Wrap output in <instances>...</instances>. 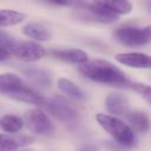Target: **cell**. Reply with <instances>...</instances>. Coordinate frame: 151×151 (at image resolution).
I'll list each match as a JSON object with an SVG mask.
<instances>
[{"label":"cell","mask_w":151,"mask_h":151,"mask_svg":"<svg viewBox=\"0 0 151 151\" xmlns=\"http://www.w3.org/2000/svg\"><path fill=\"white\" fill-rule=\"evenodd\" d=\"M15 67L20 73H22L31 83H33L38 87L47 88L51 86L52 79L47 71L35 66H29V65H15Z\"/></svg>","instance_id":"ba28073f"},{"label":"cell","mask_w":151,"mask_h":151,"mask_svg":"<svg viewBox=\"0 0 151 151\" xmlns=\"http://www.w3.org/2000/svg\"><path fill=\"white\" fill-rule=\"evenodd\" d=\"M113 35L117 41L130 47L143 46L151 41V31L149 26L142 28V27L125 25L118 27L113 32Z\"/></svg>","instance_id":"277c9868"},{"label":"cell","mask_w":151,"mask_h":151,"mask_svg":"<svg viewBox=\"0 0 151 151\" xmlns=\"http://www.w3.org/2000/svg\"><path fill=\"white\" fill-rule=\"evenodd\" d=\"M0 126H1V130L4 132L15 133V132H18V131L21 130V127H22V120H21V118L17 117V116L7 114V116H4L1 118Z\"/></svg>","instance_id":"d6986e66"},{"label":"cell","mask_w":151,"mask_h":151,"mask_svg":"<svg viewBox=\"0 0 151 151\" xmlns=\"http://www.w3.org/2000/svg\"><path fill=\"white\" fill-rule=\"evenodd\" d=\"M20 146L19 140L15 138H12L9 136H6L5 133L1 134V151H9V150H17Z\"/></svg>","instance_id":"44dd1931"},{"label":"cell","mask_w":151,"mask_h":151,"mask_svg":"<svg viewBox=\"0 0 151 151\" xmlns=\"http://www.w3.org/2000/svg\"><path fill=\"white\" fill-rule=\"evenodd\" d=\"M51 54L63 61H68L72 64H84L87 61L86 52L78 50V48H70V50H54L51 51Z\"/></svg>","instance_id":"7c38bea8"},{"label":"cell","mask_w":151,"mask_h":151,"mask_svg":"<svg viewBox=\"0 0 151 151\" xmlns=\"http://www.w3.org/2000/svg\"><path fill=\"white\" fill-rule=\"evenodd\" d=\"M45 55V50L41 45L33 41H20L17 42L13 57L22 61H37Z\"/></svg>","instance_id":"52a82bcc"},{"label":"cell","mask_w":151,"mask_h":151,"mask_svg":"<svg viewBox=\"0 0 151 151\" xmlns=\"http://www.w3.org/2000/svg\"><path fill=\"white\" fill-rule=\"evenodd\" d=\"M47 113L53 116L55 119L60 120L61 123L68 125V126H74L80 122V116L77 112V110L65 99L57 97V98H48L45 99L41 103V105Z\"/></svg>","instance_id":"3957f363"},{"label":"cell","mask_w":151,"mask_h":151,"mask_svg":"<svg viewBox=\"0 0 151 151\" xmlns=\"http://www.w3.org/2000/svg\"><path fill=\"white\" fill-rule=\"evenodd\" d=\"M130 87L136 91L137 93H139L150 105H151V87L145 85V84H140V83H131Z\"/></svg>","instance_id":"ffe728a7"},{"label":"cell","mask_w":151,"mask_h":151,"mask_svg":"<svg viewBox=\"0 0 151 151\" xmlns=\"http://www.w3.org/2000/svg\"><path fill=\"white\" fill-rule=\"evenodd\" d=\"M58 87L61 92H64L65 94L77 99V100H84L86 98L85 92L73 81H71L70 79L66 78H60L58 80Z\"/></svg>","instance_id":"2e32d148"},{"label":"cell","mask_w":151,"mask_h":151,"mask_svg":"<svg viewBox=\"0 0 151 151\" xmlns=\"http://www.w3.org/2000/svg\"><path fill=\"white\" fill-rule=\"evenodd\" d=\"M24 118L27 124V127L35 134L51 136L54 131V126L50 120V118L47 117V114L39 109H33L27 111Z\"/></svg>","instance_id":"8992f818"},{"label":"cell","mask_w":151,"mask_h":151,"mask_svg":"<svg viewBox=\"0 0 151 151\" xmlns=\"http://www.w3.org/2000/svg\"><path fill=\"white\" fill-rule=\"evenodd\" d=\"M53 4L61 5V6H72V7H78L86 5L88 0H50Z\"/></svg>","instance_id":"7402d4cb"},{"label":"cell","mask_w":151,"mask_h":151,"mask_svg":"<svg viewBox=\"0 0 151 151\" xmlns=\"http://www.w3.org/2000/svg\"><path fill=\"white\" fill-rule=\"evenodd\" d=\"M0 15H1V27H7V26H13V25H17L21 21L25 20V14L24 13H20V12H17V11H12V9H1L0 12Z\"/></svg>","instance_id":"ac0fdd59"},{"label":"cell","mask_w":151,"mask_h":151,"mask_svg":"<svg viewBox=\"0 0 151 151\" xmlns=\"http://www.w3.org/2000/svg\"><path fill=\"white\" fill-rule=\"evenodd\" d=\"M116 60L134 68H151V57L145 53H119L116 55Z\"/></svg>","instance_id":"30bf717a"},{"label":"cell","mask_w":151,"mask_h":151,"mask_svg":"<svg viewBox=\"0 0 151 151\" xmlns=\"http://www.w3.org/2000/svg\"><path fill=\"white\" fill-rule=\"evenodd\" d=\"M96 118L98 124L110 136H112L117 143L126 147H133L137 145L138 139L134 133V130L127 124H125L123 120L118 119L114 116L104 114V113H98Z\"/></svg>","instance_id":"7a4b0ae2"},{"label":"cell","mask_w":151,"mask_h":151,"mask_svg":"<svg viewBox=\"0 0 151 151\" xmlns=\"http://www.w3.org/2000/svg\"><path fill=\"white\" fill-rule=\"evenodd\" d=\"M22 33L29 38H33L38 41H47L52 38V33L50 29H47L45 26L40 24H28L22 28Z\"/></svg>","instance_id":"9a60e30c"},{"label":"cell","mask_w":151,"mask_h":151,"mask_svg":"<svg viewBox=\"0 0 151 151\" xmlns=\"http://www.w3.org/2000/svg\"><path fill=\"white\" fill-rule=\"evenodd\" d=\"M149 28H150V31H151V26H149Z\"/></svg>","instance_id":"cb8c5ba5"},{"label":"cell","mask_w":151,"mask_h":151,"mask_svg":"<svg viewBox=\"0 0 151 151\" xmlns=\"http://www.w3.org/2000/svg\"><path fill=\"white\" fill-rule=\"evenodd\" d=\"M72 17L80 21L87 22H99V24H111L118 19V15L106 11L105 8L93 4V5H83L74 7Z\"/></svg>","instance_id":"5b68a950"},{"label":"cell","mask_w":151,"mask_h":151,"mask_svg":"<svg viewBox=\"0 0 151 151\" xmlns=\"http://www.w3.org/2000/svg\"><path fill=\"white\" fill-rule=\"evenodd\" d=\"M94 4L117 15L129 14L132 11V6L127 0H94Z\"/></svg>","instance_id":"5bb4252c"},{"label":"cell","mask_w":151,"mask_h":151,"mask_svg":"<svg viewBox=\"0 0 151 151\" xmlns=\"http://www.w3.org/2000/svg\"><path fill=\"white\" fill-rule=\"evenodd\" d=\"M17 41L5 31L0 32V60L5 61L13 57Z\"/></svg>","instance_id":"e0dca14e"},{"label":"cell","mask_w":151,"mask_h":151,"mask_svg":"<svg viewBox=\"0 0 151 151\" xmlns=\"http://www.w3.org/2000/svg\"><path fill=\"white\" fill-rule=\"evenodd\" d=\"M79 72L87 79L116 87H130L131 81L125 73L106 60H91L80 64Z\"/></svg>","instance_id":"6da1fadb"},{"label":"cell","mask_w":151,"mask_h":151,"mask_svg":"<svg viewBox=\"0 0 151 151\" xmlns=\"http://www.w3.org/2000/svg\"><path fill=\"white\" fill-rule=\"evenodd\" d=\"M106 109L113 116H127L130 112L129 100L120 93H110L106 98Z\"/></svg>","instance_id":"8fae6325"},{"label":"cell","mask_w":151,"mask_h":151,"mask_svg":"<svg viewBox=\"0 0 151 151\" xmlns=\"http://www.w3.org/2000/svg\"><path fill=\"white\" fill-rule=\"evenodd\" d=\"M2 94L6 97H9L12 99H15V100L35 104V105H41V103L44 101V98L39 93H37L32 88L27 87L24 83L14 86L13 88H11L8 91H5Z\"/></svg>","instance_id":"9c48e42d"},{"label":"cell","mask_w":151,"mask_h":151,"mask_svg":"<svg viewBox=\"0 0 151 151\" xmlns=\"http://www.w3.org/2000/svg\"><path fill=\"white\" fill-rule=\"evenodd\" d=\"M146 7H147V8L151 11V0H149V1L146 2Z\"/></svg>","instance_id":"603a6c76"},{"label":"cell","mask_w":151,"mask_h":151,"mask_svg":"<svg viewBox=\"0 0 151 151\" xmlns=\"http://www.w3.org/2000/svg\"><path fill=\"white\" fill-rule=\"evenodd\" d=\"M129 123H130V126L139 132V133H145L149 131L150 129V119L147 117V114L143 111H138V110H134V111H130L126 116Z\"/></svg>","instance_id":"4fadbf2b"}]
</instances>
